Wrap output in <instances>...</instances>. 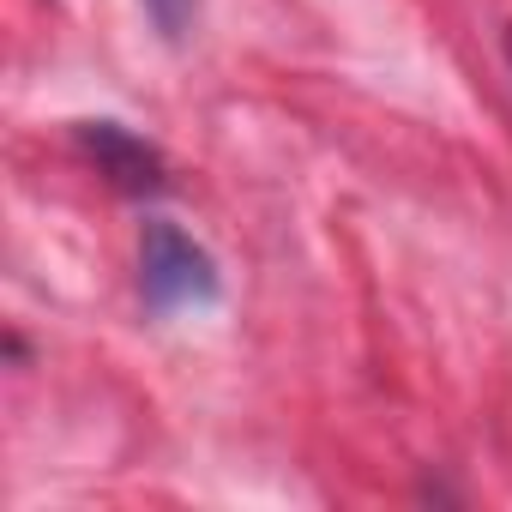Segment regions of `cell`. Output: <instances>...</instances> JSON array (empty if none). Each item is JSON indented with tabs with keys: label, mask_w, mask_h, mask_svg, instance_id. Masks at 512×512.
I'll return each mask as SVG.
<instances>
[{
	"label": "cell",
	"mask_w": 512,
	"mask_h": 512,
	"mask_svg": "<svg viewBox=\"0 0 512 512\" xmlns=\"http://www.w3.org/2000/svg\"><path fill=\"white\" fill-rule=\"evenodd\" d=\"M139 296L151 314H181V308H211L223 296V272L211 247L193 241L181 223L151 217L139 229Z\"/></svg>",
	"instance_id": "cell-1"
},
{
	"label": "cell",
	"mask_w": 512,
	"mask_h": 512,
	"mask_svg": "<svg viewBox=\"0 0 512 512\" xmlns=\"http://www.w3.org/2000/svg\"><path fill=\"white\" fill-rule=\"evenodd\" d=\"M79 151L97 163V175H109L121 193H163L169 187V163L151 139H139L121 121H79Z\"/></svg>",
	"instance_id": "cell-2"
},
{
	"label": "cell",
	"mask_w": 512,
	"mask_h": 512,
	"mask_svg": "<svg viewBox=\"0 0 512 512\" xmlns=\"http://www.w3.org/2000/svg\"><path fill=\"white\" fill-rule=\"evenodd\" d=\"M506 67H512V25H506Z\"/></svg>",
	"instance_id": "cell-4"
},
{
	"label": "cell",
	"mask_w": 512,
	"mask_h": 512,
	"mask_svg": "<svg viewBox=\"0 0 512 512\" xmlns=\"http://www.w3.org/2000/svg\"><path fill=\"white\" fill-rule=\"evenodd\" d=\"M145 19L163 31V43H181L193 25H199V0H139Z\"/></svg>",
	"instance_id": "cell-3"
}]
</instances>
